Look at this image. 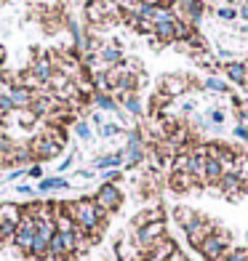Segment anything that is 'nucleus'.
Returning <instances> with one entry per match:
<instances>
[{
	"mask_svg": "<svg viewBox=\"0 0 248 261\" xmlns=\"http://www.w3.org/2000/svg\"><path fill=\"white\" fill-rule=\"evenodd\" d=\"M64 211H67V216L72 219L83 232L91 234L93 243L99 240L102 232H104V227H107V213H104L96 203H93V197L69 200V203H64Z\"/></svg>",
	"mask_w": 248,
	"mask_h": 261,
	"instance_id": "nucleus-1",
	"label": "nucleus"
},
{
	"mask_svg": "<svg viewBox=\"0 0 248 261\" xmlns=\"http://www.w3.org/2000/svg\"><path fill=\"white\" fill-rule=\"evenodd\" d=\"M230 248H232V234L227 229H216V232H211L203 245L197 248V253L203 256L206 261H221L224 256L230 253Z\"/></svg>",
	"mask_w": 248,
	"mask_h": 261,
	"instance_id": "nucleus-2",
	"label": "nucleus"
},
{
	"mask_svg": "<svg viewBox=\"0 0 248 261\" xmlns=\"http://www.w3.org/2000/svg\"><path fill=\"white\" fill-rule=\"evenodd\" d=\"M163 237H165V219L163 221H152V224H147V227H141V229H134V245H136L139 253H147L158 240H163Z\"/></svg>",
	"mask_w": 248,
	"mask_h": 261,
	"instance_id": "nucleus-3",
	"label": "nucleus"
},
{
	"mask_svg": "<svg viewBox=\"0 0 248 261\" xmlns=\"http://www.w3.org/2000/svg\"><path fill=\"white\" fill-rule=\"evenodd\" d=\"M211 232H216V224L211 221V219H206V216H200V213L184 227V237H187V243H190L195 251L203 245V240H206Z\"/></svg>",
	"mask_w": 248,
	"mask_h": 261,
	"instance_id": "nucleus-4",
	"label": "nucleus"
},
{
	"mask_svg": "<svg viewBox=\"0 0 248 261\" xmlns=\"http://www.w3.org/2000/svg\"><path fill=\"white\" fill-rule=\"evenodd\" d=\"M93 203H96L104 213H115V211H120L123 205V192H120V187L117 184H102L96 189V195H93Z\"/></svg>",
	"mask_w": 248,
	"mask_h": 261,
	"instance_id": "nucleus-5",
	"label": "nucleus"
},
{
	"mask_svg": "<svg viewBox=\"0 0 248 261\" xmlns=\"http://www.w3.org/2000/svg\"><path fill=\"white\" fill-rule=\"evenodd\" d=\"M30 152H32V158H35V163H45V160H54V158H59L62 155V149L64 147H59L54 139H48L45 134H38L32 141H30Z\"/></svg>",
	"mask_w": 248,
	"mask_h": 261,
	"instance_id": "nucleus-6",
	"label": "nucleus"
},
{
	"mask_svg": "<svg viewBox=\"0 0 248 261\" xmlns=\"http://www.w3.org/2000/svg\"><path fill=\"white\" fill-rule=\"evenodd\" d=\"M32 240H35V221L27 219V216H21L19 221V227H16V237H14V245H16V251L21 256H30L32 253Z\"/></svg>",
	"mask_w": 248,
	"mask_h": 261,
	"instance_id": "nucleus-7",
	"label": "nucleus"
},
{
	"mask_svg": "<svg viewBox=\"0 0 248 261\" xmlns=\"http://www.w3.org/2000/svg\"><path fill=\"white\" fill-rule=\"evenodd\" d=\"M27 72H30V75H32V77L38 80V83H40L43 88H45V86H48V83H51V77L56 75L54 59H51V56H35Z\"/></svg>",
	"mask_w": 248,
	"mask_h": 261,
	"instance_id": "nucleus-8",
	"label": "nucleus"
},
{
	"mask_svg": "<svg viewBox=\"0 0 248 261\" xmlns=\"http://www.w3.org/2000/svg\"><path fill=\"white\" fill-rule=\"evenodd\" d=\"M216 189L224 195V197H230V200H238L240 195H245V184L238 179L235 173H224L221 179H219V184H216Z\"/></svg>",
	"mask_w": 248,
	"mask_h": 261,
	"instance_id": "nucleus-9",
	"label": "nucleus"
},
{
	"mask_svg": "<svg viewBox=\"0 0 248 261\" xmlns=\"http://www.w3.org/2000/svg\"><path fill=\"white\" fill-rule=\"evenodd\" d=\"M160 91L168 93V96H184L187 91H190V80H187L184 75H165L160 80Z\"/></svg>",
	"mask_w": 248,
	"mask_h": 261,
	"instance_id": "nucleus-10",
	"label": "nucleus"
},
{
	"mask_svg": "<svg viewBox=\"0 0 248 261\" xmlns=\"http://www.w3.org/2000/svg\"><path fill=\"white\" fill-rule=\"evenodd\" d=\"M221 72H224V77H227L230 83H235V86H243V88H245L248 62H224Z\"/></svg>",
	"mask_w": 248,
	"mask_h": 261,
	"instance_id": "nucleus-11",
	"label": "nucleus"
},
{
	"mask_svg": "<svg viewBox=\"0 0 248 261\" xmlns=\"http://www.w3.org/2000/svg\"><path fill=\"white\" fill-rule=\"evenodd\" d=\"M168 187L176 195H187V192H192V189H197V181L192 179V173H171Z\"/></svg>",
	"mask_w": 248,
	"mask_h": 261,
	"instance_id": "nucleus-12",
	"label": "nucleus"
},
{
	"mask_svg": "<svg viewBox=\"0 0 248 261\" xmlns=\"http://www.w3.org/2000/svg\"><path fill=\"white\" fill-rule=\"evenodd\" d=\"M6 93H8V99H11V104H14V110H16V112L30 110V104H32V99H35V93L27 91L24 86H14V88H8Z\"/></svg>",
	"mask_w": 248,
	"mask_h": 261,
	"instance_id": "nucleus-13",
	"label": "nucleus"
},
{
	"mask_svg": "<svg viewBox=\"0 0 248 261\" xmlns=\"http://www.w3.org/2000/svg\"><path fill=\"white\" fill-rule=\"evenodd\" d=\"M123 62V51L117 45H102L99 48V67L102 69H112Z\"/></svg>",
	"mask_w": 248,
	"mask_h": 261,
	"instance_id": "nucleus-14",
	"label": "nucleus"
},
{
	"mask_svg": "<svg viewBox=\"0 0 248 261\" xmlns=\"http://www.w3.org/2000/svg\"><path fill=\"white\" fill-rule=\"evenodd\" d=\"M165 216H163V208L160 205H155V208H144V211H139L136 216L131 219V227L134 229H141V227H147V224H152V221H163Z\"/></svg>",
	"mask_w": 248,
	"mask_h": 261,
	"instance_id": "nucleus-15",
	"label": "nucleus"
},
{
	"mask_svg": "<svg viewBox=\"0 0 248 261\" xmlns=\"http://www.w3.org/2000/svg\"><path fill=\"white\" fill-rule=\"evenodd\" d=\"M96 171H112V168H123L126 165V149H117V152H110V155H102L96 158Z\"/></svg>",
	"mask_w": 248,
	"mask_h": 261,
	"instance_id": "nucleus-16",
	"label": "nucleus"
},
{
	"mask_svg": "<svg viewBox=\"0 0 248 261\" xmlns=\"http://www.w3.org/2000/svg\"><path fill=\"white\" fill-rule=\"evenodd\" d=\"M86 21L91 27L107 24V16H104V8H102L99 0H88V3H86Z\"/></svg>",
	"mask_w": 248,
	"mask_h": 261,
	"instance_id": "nucleus-17",
	"label": "nucleus"
},
{
	"mask_svg": "<svg viewBox=\"0 0 248 261\" xmlns=\"http://www.w3.org/2000/svg\"><path fill=\"white\" fill-rule=\"evenodd\" d=\"M117 101L126 107L128 115H134V117H141V115H144V104H141V99H139L136 91H134V93H120V96H117Z\"/></svg>",
	"mask_w": 248,
	"mask_h": 261,
	"instance_id": "nucleus-18",
	"label": "nucleus"
},
{
	"mask_svg": "<svg viewBox=\"0 0 248 261\" xmlns=\"http://www.w3.org/2000/svg\"><path fill=\"white\" fill-rule=\"evenodd\" d=\"M176 21L179 19H168V21H160V24H155V30H152V35L160 40V43H171V40H176Z\"/></svg>",
	"mask_w": 248,
	"mask_h": 261,
	"instance_id": "nucleus-19",
	"label": "nucleus"
},
{
	"mask_svg": "<svg viewBox=\"0 0 248 261\" xmlns=\"http://www.w3.org/2000/svg\"><path fill=\"white\" fill-rule=\"evenodd\" d=\"M69 181L64 176H45V179L38 181V192L40 195H48V192H59V189H67Z\"/></svg>",
	"mask_w": 248,
	"mask_h": 261,
	"instance_id": "nucleus-20",
	"label": "nucleus"
},
{
	"mask_svg": "<svg viewBox=\"0 0 248 261\" xmlns=\"http://www.w3.org/2000/svg\"><path fill=\"white\" fill-rule=\"evenodd\" d=\"M91 101L96 104V110H102V112H120V107H117V99L112 96V93H93Z\"/></svg>",
	"mask_w": 248,
	"mask_h": 261,
	"instance_id": "nucleus-21",
	"label": "nucleus"
},
{
	"mask_svg": "<svg viewBox=\"0 0 248 261\" xmlns=\"http://www.w3.org/2000/svg\"><path fill=\"white\" fill-rule=\"evenodd\" d=\"M224 176V168H221V163L219 160H206V187H216L219 179Z\"/></svg>",
	"mask_w": 248,
	"mask_h": 261,
	"instance_id": "nucleus-22",
	"label": "nucleus"
},
{
	"mask_svg": "<svg viewBox=\"0 0 248 261\" xmlns=\"http://www.w3.org/2000/svg\"><path fill=\"white\" fill-rule=\"evenodd\" d=\"M0 221L19 224L21 221V205H16V203H0Z\"/></svg>",
	"mask_w": 248,
	"mask_h": 261,
	"instance_id": "nucleus-23",
	"label": "nucleus"
},
{
	"mask_svg": "<svg viewBox=\"0 0 248 261\" xmlns=\"http://www.w3.org/2000/svg\"><path fill=\"white\" fill-rule=\"evenodd\" d=\"M16 227H19V224H11V221H0V248H6V245H14V237H16Z\"/></svg>",
	"mask_w": 248,
	"mask_h": 261,
	"instance_id": "nucleus-24",
	"label": "nucleus"
},
{
	"mask_svg": "<svg viewBox=\"0 0 248 261\" xmlns=\"http://www.w3.org/2000/svg\"><path fill=\"white\" fill-rule=\"evenodd\" d=\"M195 216H197V211L187 208V205H176V208H173V221L179 224L182 229H184V227H187V224H190V221H192Z\"/></svg>",
	"mask_w": 248,
	"mask_h": 261,
	"instance_id": "nucleus-25",
	"label": "nucleus"
},
{
	"mask_svg": "<svg viewBox=\"0 0 248 261\" xmlns=\"http://www.w3.org/2000/svg\"><path fill=\"white\" fill-rule=\"evenodd\" d=\"M235 176L248 187V152H238V158H235Z\"/></svg>",
	"mask_w": 248,
	"mask_h": 261,
	"instance_id": "nucleus-26",
	"label": "nucleus"
},
{
	"mask_svg": "<svg viewBox=\"0 0 248 261\" xmlns=\"http://www.w3.org/2000/svg\"><path fill=\"white\" fill-rule=\"evenodd\" d=\"M203 88H206V91H216V93H221V96H230V86H227V80H221V77H216V75L206 77Z\"/></svg>",
	"mask_w": 248,
	"mask_h": 261,
	"instance_id": "nucleus-27",
	"label": "nucleus"
},
{
	"mask_svg": "<svg viewBox=\"0 0 248 261\" xmlns=\"http://www.w3.org/2000/svg\"><path fill=\"white\" fill-rule=\"evenodd\" d=\"M75 134H78V139H83V141H91V139H93V128H91V123H86V120H75Z\"/></svg>",
	"mask_w": 248,
	"mask_h": 261,
	"instance_id": "nucleus-28",
	"label": "nucleus"
},
{
	"mask_svg": "<svg viewBox=\"0 0 248 261\" xmlns=\"http://www.w3.org/2000/svg\"><path fill=\"white\" fill-rule=\"evenodd\" d=\"M123 134V125H117V123H104L99 128V136L102 139H112V136H120Z\"/></svg>",
	"mask_w": 248,
	"mask_h": 261,
	"instance_id": "nucleus-29",
	"label": "nucleus"
},
{
	"mask_svg": "<svg viewBox=\"0 0 248 261\" xmlns=\"http://www.w3.org/2000/svg\"><path fill=\"white\" fill-rule=\"evenodd\" d=\"M221 261H248V248H238V245H232V248H230V253L224 256Z\"/></svg>",
	"mask_w": 248,
	"mask_h": 261,
	"instance_id": "nucleus-30",
	"label": "nucleus"
},
{
	"mask_svg": "<svg viewBox=\"0 0 248 261\" xmlns=\"http://www.w3.org/2000/svg\"><path fill=\"white\" fill-rule=\"evenodd\" d=\"M216 16H219L221 21H232V19H238V8L224 6V8H219V11H216Z\"/></svg>",
	"mask_w": 248,
	"mask_h": 261,
	"instance_id": "nucleus-31",
	"label": "nucleus"
},
{
	"mask_svg": "<svg viewBox=\"0 0 248 261\" xmlns=\"http://www.w3.org/2000/svg\"><path fill=\"white\" fill-rule=\"evenodd\" d=\"M224 120H227V115H224L221 110H211V115H208V123L214 125V128H221V125H224Z\"/></svg>",
	"mask_w": 248,
	"mask_h": 261,
	"instance_id": "nucleus-32",
	"label": "nucleus"
},
{
	"mask_svg": "<svg viewBox=\"0 0 248 261\" xmlns=\"http://www.w3.org/2000/svg\"><path fill=\"white\" fill-rule=\"evenodd\" d=\"M35 123H38V117H35L30 110H21L19 112V125H24V128H32Z\"/></svg>",
	"mask_w": 248,
	"mask_h": 261,
	"instance_id": "nucleus-33",
	"label": "nucleus"
},
{
	"mask_svg": "<svg viewBox=\"0 0 248 261\" xmlns=\"http://www.w3.org/2000/svg\"><path fill=\"white\" fill-rule=\"evenodd\" d=\"M123 179V173H120V168H112V171H104V184H117Z\"/></svg>",
	"mask_w": 248,
	"mask_h": 261,
	"instance_id": "nucleus-34",
	"label": "nucleus"
},
{
	"mask_svg": "<svg viewBox=\"0 0 248 261\" xmlns=\"http://www.w3.org/2000/svg\"><path fill=\"white\" fill-rule=\"evenodd\" d=\"M38 3H40L45 11H59V8H62V3H64V0H38Z\"/></svg>",
	"mask_w": 248,
	"mask_h": 261,
	"instance_id": "nucleus-35",
	"label": "nucleus"
},
{
	"mask_svg": "<svg viewBox=\"0 0 248 261\" xmlns=\"http://www.w3.org/2000/svg\"><path fill=\"white\" fill-rule=\"evenodd\" d=\"M232 134H235V139H240V141H248V125L238 123V125H235V130H232Z\"/></svg>",
	"mask_w": 248,
	"mask_h": 261,
	"instance_id": "nucleus-36",
	"label": "nucleus"
},
{
	"mask_svg": "<svg viewBox=\"0 0 248 261\" xmlns=\"http://www.w3.org/2000/svg\"><path fill=\"white\" fill-rule=\"evenodd\" d=\"M134 261H165V258L158 256V253H152V251H147V253H136Z\"/></svg>",
	"mask_w": 248,
	"mask_h": 261,
	"instance_id": "nucleus-37",
	"label": "nucleus"
},
{
	"mask_svg": "<svg viewBox=\"0 0 248 261\" xmlns=\"http://www.w3.org/2000/svg\"><path fill=\"white\" fill-rule=\"evenodd\" d=\"M27 176H32V179H43V165L40 163H35L27 168Z\"/></svg>",
	"mask_w": 248,
	"mask_h": 261,
	"instance_id": "nucleus-38",
	"label": "nucleus"
},
{
	"mask_svg": "<svg viewBox=\"0 0 248 261\" xmlns=\"http://www.w3.org/2000/svg\"><path fill=\"white\" fill-rule=\"evenodd\" d=\"M72 160H75V155H69V158H64L62 163H59V171H62V173H64V171H69V168H72Z\"/></svg>",
	"mask_w": 248,
	"mask_h": 261,
	"instance_id": "nucleus-39",
	"label": "nucleus"
},
{
	"mask_svg": "<svg viewBox=\"0 0 248 261\" xmlns=\"http://www.w3.org/2000/svg\"><path fill=\"white\" fill-rule=\"evenodd\" d=\"M91 125L102 128V125H104V115H102V112H93V115H91Z\"/></svg>",
	"mask_w": 248,
	"mask_h": 261,
	"instance_id": "nucleus-40",
	"label": "nucleus"
},
{
	"mask_svg": "<svg viewBox=\"0 0 248 261\" xmlns=\"http://www.w3.org/2000/svg\"><path fill=\"white\" fill-rule=\"evenodd\" d=\"M16 192H19V195H24V197H30V195L35 192V189H32V187H27V184H19V187H16Z\"/></svg>",
	"mask_w": 248,
	"mask_h": 261,
	"instance_id": "nucleus-41",
	"label": "nucleus"
},
{
	"mask_svg": "<svg viewBox=\"0 0 248 261\" xmlns=\"http://www.w3.org/2000/svg\"><path fill=\"white\" fill-rule=\"evenodd\" d=\"M179 110H182V115H190V112L195 110V104H192V101H184V104L179 107Z\"/></svg>",
	"mask_w": 248,
	"mask_h": 261,
	"instance_id": "nucleus-42",
	"label": "nucleus"
},
{
	"mask_svg": "<svg viewBox=\"0 0 248 261\" xmlns=\"http://www.w3.org/2000/svg\"><path fill=\"white\" fill-rule=\"evenodd\" d=\"M168 261H190V258H187V256H184L182 251H176V253H173V256H171Z\"/></svg>",
	"mask_w": 248,
	"mask_h": 261,
	"instance_id": "nucleus-43",
	"label": "nucleus"
},
{
	"mask_svg": "<svg viewBox=\"0 0 248 261\" xmlns=\"http://www.w3.org/2000/svg\"><path fill=\"white\" fill-rule=\"evenodd\" d=\"M238 16H240V19H245V21H248V8H240V11H238Z\"/></svg>",
	"mask_w": 248,
	"mask_h": 261,
	"instance_id": "nucleus-44",
	"label": "nucleus"
},
{
	"mask_svg": "<svg viewBox=\"0 0 248 261\" xmlns=\"http://www.w3.org/2000/svg\"><path fill=\"white\" fill-rule=\"evenodd\" d=\"M3 62H6V48L0 45V64H3Z\"/></svg>",
	"mask_w": 248,
	"mask_h": 261,
	"instance_id": "nucleus-45",
	"label": "nucleus"
},
{
	"mask_svg": "<svg viewBox=\"0 0 248 261\" xmlns=\"http://www.w3.org/2000/svg\"><path fill=\"white\" fill-rule=\"evenodd\" d=\"M224 3H227V6H235V3H238V0H224Z\"/></svg>",
	"mask_w": 248,
	"mask_h": 261,
	"instance_id": "nucleus-46",
	"label": "nucleus"
},
{
	"mask_svg": "<svg viewBox=\"0 0 248 261\" xmlns=\"http://www.w3.org/2000/svg\"><path fill=\"white\" fill-rule=\"evenodd\" d=\"M243 32H245V35H248V24H245V27H243Z\"/></svg>",
	"mask_w": 248,
	"mask_h": 261,
	"instance_id": "nucleus-47",
	"label": "nucleus"
},
{
	"mask_svg": "<svg viewBox=\"0 0 248 261\" xmlns=\"http://www.w3.org/2000/svg\"><path fill=\"white\" fill-rule=\"evenodd\" d=\"M245 88H248V75H245Z\"/></svg>",
	"mask_w": 248,
	"mask_h": 261,
	"instance_id": "nucleus-48",
	"label": "nucleus"
}]
</instances>
